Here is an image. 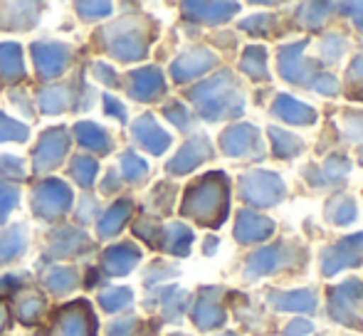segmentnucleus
Listing matches in <instances>:
<instances>
[{
	"mask_svg": "<svg viewBox=\"0 0 363 336\" xmlns=\"http://www.w3.org/2000/svg\"><path fill=\"white\" fill-rule=\"evenodd\" d=\"M86 309H89L86 304H74L65 314H60L52 336H94V319Z\"/></svg>",
	"mask_w": 363,
	"mask_h": 336,
	"instance_id": "obj_2",
	"label": "nucleus"
},
{
	"mask_svg": "<svg viewBox=\"0 0 363 336\" xmlns=\"http://www.w3.org/2000/svg\"><path fill=\"white\" fill-rule=\"evenodd\" d=\"M35 211L45 218L60 215V213L67 211L69 206V188L60 181H48L35 191Z\"/></svg>",
	"mask_w": 363,
	"mask_h": 336,
	"instance_id": "obj_1",
	"label": "nucleus"
},
{
	"mask_svg": "<svg viewBox=\"0 0 363 336\" xmlns=\"http://www.w3.org/2000/svg\"><path fill=\"white\" fill-rule=\"evenodd\" d=\"M72 173H74V178L82 183V186H89V183L94 181V176H96V164L91 159H86V156H79V159L72 164Z\"/></svg>",
	"mask_w": 363,
	"mask_h": 336,
	"instance_id": "obj_12",
	"label": "nucleus"
},
{
	"mask_svg": "<svg viewBox=\"0 0 363 336\" xmlns=\"http://www.w3.org/2000/svg\"><path fill=\"white\" fill-rule=\"evenodd\" d=\"M25 247V233L23 228H13V230L3 233L0 235V259L3 262H8V259H13L15 254Z\"/></svg>",
	"mask_w": 363,
	"mask_h": 336,
	"instance_id": "obj_8",
	"label": "nucleus"
},
{
	"mask_svg": "<svg viewBox=\"0 0 363 336\" xmlns=\"http://www.w3.org/2000/svg\"><path fill=\"white\" fill-rule=\"evenodd\" d=\"M3 327H5V309L0 307V329H3Z\"/></svg>",
	"mask_w": 363,
	"mask_h": 336,
	"instance_id": "obj_19",
	"label": "nucleus"
},
{
	"mask_svg": "<svg viewBox=\"0 0 363 336\" xmlns=\"http://www.w3.org/2000/svg\"><path fill=\"white\" fill-rule=\"evenodd\" d=\"M106 106H109V114H116V116H121V119H124V109H119V106L114 104V99H111V96H106Z\"/></svg>",
	"mask_w": 363,
	"mask_h": 336,
	"instance_id": "obj_18",
	"label": "nucleus"
},
{
	"mask_svg": "<svg viewBox=\"0 0 363 336\" xmlns=\"http://www.w3.org/2000/svg\"><path fill=\"white\" fill-rule=\"evenodd\" d=\"M79 10H91L86 18H96V15H106L109 13V5H79Z\"/></svg>",
	"mask_w": 363,
	"mask_h": 336,
	"instance_id": "obj_17",
	"label": "nucleus"
},
{
	"mask_svg": "<svg viewBox=\"0 0 363 336\" xmlns=\"http://www.w3.org/2000/svg\"><path fill=\"white\" fill-rule=\"evenodd\" d=\"M20 139H28V129L0 114V141H20Z\"/></svg>",
	"mask_w": 363,
	"mask_h": 336,
	"instance_id": "obj_13",
	"label": "nucleus"
},
{
	"mask_svg": "<svg viewBox=\"0 0 363 336\" xmlns=\"http://www.w3.org/2000/svg\"><path fill=\"white\" fill-rule=\"evenodd\" d=\"M40 104H43V109L48 111V114H60V111L65 109V104H67V91L65 89L45 91L43 99H40Z\"/></svg>",
	"mask_w": 363,
	"mask_h": 336,
	"instance_id": "obj_11",
	"label": "nucleus"
},
{
	"mask_svg": "<svg viewBox=\"0 0 363 336\" xmlns=\"http://www.w3.org/2000/svg\"><path fill=\"white\" fill-rule=\"evenodd\" d=\"M131 247H111L104 257V267L109 274L129 272V264L136 259V252H129Z\"/></svg>",
	"mask_w": 363,
	"mask_h": 336,
	"instance_id": "obj_7",
	"label": "nucleus"
},
{
	"mask_svg": "<svg viewBox=\"0 0 363 336\" xmlns=\"http://www.w3.org/2000/svg\"><path fill=\"white\" fill-rule=\"evenodd\" d=\"M67 151V136L62 129H50V134L43 136L38 146V156H35V164L38 168H50L55 166Z\"/></svg>",
	"mask_w": 363,
	"mask_h": 336,
	"instance_id": "obj_3",
	"label": "nucleus"
},
{
	"mask_svg": "<svg viewBox=\"0 0 363 336\" xmlns=\"http://www.w3.org/2000/svg\"><path fill=\"white\" fill-rule=\"evenodd\" d=\"M35 62L43 77H55L67 65V47L62 45H35Z\"/></svg>",
	"mask_w": 363,
	"mask_h": 336,
	"instance_id": "obj_4",
	"label": "nucleus"
},
{
	"mask_svg": "<svg viewBox=\"0 0 363 336\" xmlns=\"http://www.w3.org/2000/svg\"><path fill=\"white\" fill-rule=\"evenodd\" d=\"M45 309V302L40 297H35V294H28V297L23 299V302L18 304V317L23 319V322H35V319L40 317V312Z\"/></svg>",
	"mask_w": 363,
	"mask_h": 336,
	"instance_id": "obj_10",
	"label": "nucleus"
},
{
	"mask_svg": "<svg viewBox=\"0 0 363 336\" xmlns=\"http://www.w3.org/2000/svg\"><path fill=\"white\" fill-rule=\"evenodd\" d=\"M77 136H79L82 146H84V149H91V151L106 154L111 146L104 134V129H99V126H94V124H79L77 126Z\"/></svg>",
	"mask_w": 363,
	"mask_h": 336,
	"instance_id": "obj_6",
	"label": "nucleus"
},
{
	"mask_svg": "<svg viewBox=\"0 0 363 336\" xmlns=\"http://www.w3.org/2000/svg\"><path fill=\"white\" fill-rule=\"evenodd\" d=\"M124 302H129V292H121V289H114V292H104L101 294V304H104L106 312H114V309H119Z\"/></svg>",
	"mask_w": 363,
	"mask_h": 336,
	"instance_id": "obj_15",
	"label": "nucleus"
},
{
	"mask_svg": "<svg viewBox=\"0 0 363 336\" xmlns=\"http://www.w3.org/2000/svg\"><path fill=\"white\" fill-rule=\"evenodd\" d=\"M0 69H3L5 79H18L23 74V52L18 45H0Z\"/></svg>",
	"mask_w": 363,
	"mask_h": 336,
	"instance_id": "obj_5",
	"label": "nucleus"
},
{
	"mask_svg": "<svg viewBox=\"0 0 363 336\" xmlns=\"http://www.w3.org/2000/svg\"><path fill=\"white\" fill-rule=\"evenodd\" d=\"M77 282V274L72 269H57V272L50 277V287L55 289V292H69V289L74 287Z\"/></svg>",
	"mask_w": 363,
	"mask_h": 336,
	"instance_id": "obj_14",
	"label": "nucleus"
},
{
	"mask_svg": "<svg viewBox=\"0 0 363 336\" xmlns=\"http://www.w3.org/2000/svg\"><path fill=\"white\" fill-rule=\"evenodd\" d=\"M126 215H129V203H119V206H114L109 213H106L104 218L99 220V235L109 237L116 233V228L121 225V223L126 220Z\"/></svg>",
	"mask_w": 363,
	"mask_h": 336,
	"instance_id": "obj_9",
	"label": "nucleus"
},
{
	"mask_svg": "<svg viewBox=\"0 0 363 336\" xmlns=\"http://www.w3.org/2000/svg\"><path fill=\"white\" fill-rule=\"evenodd\" d=\"M18 203V193H15V188H5L0 186V223L5 220V215L10 213V208Z\"/></svg>",
	"mask_w": 363,
	"mask_h": 336,
	"instance_id": "obj_16",
	"label": "nucleus"
}]
</instances>
